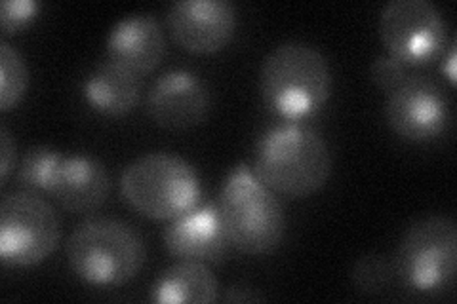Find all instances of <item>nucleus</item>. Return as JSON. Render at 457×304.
Wrapping results in <instances>:
<instances>
[{"label": "nucleus", "mask_w": 457, "mask_h": 304, "mask_svg": "<svg viewBox=\"0 0 457 304\" xmlns=\"http://www.w3.org/2000/svg\"><path fill=\"white\" fill-rule=\"evenodd\" d=\"M82 94L94 111L105 117H122L137 105L141 77L120 63L107 60L90 72Z\"/></svg>", "instance_id": "2eb2a0df"}, {"label": "nucleus", "mask_w": 457, "mask_h": 304, "mask_svg": "<svg viewBox=\"0 0 457 304\" xmlns=\"http://www.w3.org/2000/svg\"><path fill=\"white\" fill-rule=\"evenodd\" d=\"M149 117L168 129H187L206 119L210 90L189 69H170L156 78L147 94Z\"/></svg>", "instance_id": "9b49d317"}, {"label": "nucleus", "mask_w": 457, "mask_h": 304, "mask_svg": "<svg viewBox=\"0 0 457 304\" xmlns=\"http://www.w3.org/2000/svg\"><path fill=\"white\" fill-rule=\"evenodd\" d=\"M408 75H410L408 65L396 60V57H393L391 53L378 55L370 65V78L374 80L378 88H381L387 94L395 90L398 84H403Z\"/></svg>", "instance_id": "aec40b11"}, {"label": "nucleus", "mask_w": 457, "mask_h": 304, "mask_svg": "<svg viewBox=\"0 0 457 304\" xmlns=\"http://www.w3.org/2000/svg\"><path fill=\"white\" fill-rule=\"evenodd\" d=\"M393 265L400 282L413 292H445L453 283L457 268V228L453 219L428 215L413 221L398 242Z\"/></svg>", "instance_id": "423d86ee"}, {"label": "nucleus", "mask_w": 457, "mask_h": 304, "mask_svg": "<svg viewBox=\"0 0 457 304\" xmlns=\"http://www.w3.org/2000/svg\"><path fill=\"white\" fill-rule=\"evenodd\" d=\"M218 211L233 248L248 255L277 250L286 233V215L275 191L248 166H237L225 177L218 196Z\"/></svg>", "instance_id": "7ed1b4c3"}, {"label": "nucleus", "mask_w": 457, "mask_h": 304, "mask_svg": "<svg viewBox=\"0 0 457 304\" xmlns=\"http://www.w3.org/2000/svg\"><path fill=\"white\" fill-rule=\"evenodd\" d=\"M379 37L406 65H425L445 53L448 23L431 0H391L379 13Z\"/></svg>", "instance_id": "6e6552de"}, {"label": "nucleus", "mask_w": 457, "mask_h": 304, "mask_svg": "<svg viewBox=\"0 0 457 304\" xmlns=\"http://www.w3.org/2000/svg\"><path fill=\"white\" fill-rule=\"evenodd\" d=\"M166 21L171 37L185 50L212 53L233 38L237 8L228 0H176Z\"/></svg>", "instance_id": "9d476101"}, {"label": "nucleus", "mask_w": 457, "mask_h": 304, "mask_svg": "<svg viewBox=\"0 0 457 304\" xmlns=\"http://www.w3.org/2000/svg\"><path fill=\"white\" fill-rule=\"evenodd\" d=\"M63 154L57 152L45 144L29 149L23 156L18 179L25 191H46L50 193L52 179L57 164L62 162Z\"/></svg>", "instance_id": "a211bd4d"}, {"label": "nucleus", "mask_w": 457, "mask_h": 304, "mask_svg": "<svg viewBox=\"0 0 457 304\" xmlns=\"http://www.w3.org/2000/svg\"><path fill=\"white\" fill-rule=\"evenodd\" d=\"M0 147H3V162H0V179H3V183L8 179V173L12 169V158H13V143H12V137H10V132L8 127L3 124V127H0Z\"/></svg>", "instance_id": "4be33fe9"}, {"label": "nucleus", "mask_w": 457, "mask_h": 304, "mask_svg": "<svg viewBox=\"0 0 457 304\" xmlns=\"http://www.w3.org/2000/svg\"><path fill=\"white\" fill-rule=\"evenodd\" d=\"M120 191L137 213L151 219H176L196 208L203 185L196 169L181 156L149 152L124 168Z\"/></svg>", "instance_id": "39448f33"}, {"label": "nucleus", "mask_w": 457, "mask_h": 304, "mask_svg": "<svg viewBox=\"0 0 457 304\" xmlns=\"http://www.w3.org/2000/svg\"><path fill=\"white\" fill-rule=\"evenodd\" d=\"M109 191L111 177L105 166L86 154L63 156L50 186V194L75 213L97 210L107 200Z\"/></svg>", "instance_id": "4468645a"}, {"label": "nucleus", "mask_w": 457, "mask_h": 304, "mask_svg": "<svg viewBox=\"0 0 457 304\" xmlns=\"http://www.w3.org/2000/svg\"><path fill=\"white\" fill-rule=\"evenodd\" d=\"M218 280L203 260L181 259L168 267L151 287V299L161 304H204L216 300Z\"/></svg>", "instance_id": "dca6fc26"}, {"label": "nucleus", "mask_w": 457, "mask_h": 304, "mask_svg": "<svg viewBox=\"0 0 457 304\" xmlns=\"http://www.w3.org/2000/svg\"><path fill=\"white\" fill-rule=\"evenodd\" d=\"M67 263L73 274L92 285H122L145 265L143 236L126 221L92 217L80 223L67 240Z\"/></svg>", "instance_id": "20e7f679"}, {"label": "nucleus", "mask_w": 457, "mask_h": 304, "mask_svg": "<svg viewBox=\"0 0 457 304\" xmlns=\"http://www.w3.org/2000/svg\"><path fill=\"white\" fill-rule=\"evenodd\" d=\"M396 278L393 259L385 255H364L353 265L351 280L359 292L366 295H379L389 289Z\"/></svg>", "instance_id": "6ab92c4d"}, {"label": "nucleus", "mask_w": 457, "mask_h": 304, "mask_svg": "<svg viewBox=\"0 0 457 304\" xmlns=\"http://www.w3.org/2000/svg\"><path fill=\"white\" fill-rule=\"evenodd\" d=\"M385 119L396 136L408 141H428L450 124V99L433 78L408 75L387 94Z\"/></svg>", "instance_id": "1a4fd4ad"}, {"label": "nucleus", "mask_w": 457, "mask_h": 304, "mask_svg": "<svg viewBox=\"0 0 457 304\" xmlns=\"http://www.w3.org/2000/svg\"><path fill=\"white\" fill-rule=\"evenodd\" d=\"M40 10L37 0H4L0 6V27L4 35H12L20 31L31 21Z\"/></svg>", "instance_id": "412c9836"}, {"label": "nucleus", "mask_w": 457, "mask_h": 304, "mask_svg": "<svg viewBox=\"0 0 457 304\" xmlns=\"http://www.w3.org/2000/svg\"><path fill=\"white\" fill-rule=\"evenodd\" d=\"M29 84V72L21 53L0 40V109L10 111L20 103Z\"/></svg>", "instance_id": "f3484780"}, {"label": "nucleus", "mask_w": 457, "mask_h": 304, "mask_svg": "<svg viewBox=\"0 0 457 304\" xmlns=\"http://www.w3.org/2000/svg\"><path fill=\"white\" fill-rule=\"evenodd\" d=\"M164 248L178 259L220 260L227 251V234L223 230L216 204L193 208L164 228Z\"/></svg>", "instance_id": "f8f14e48"}, {"label": "nucleus", "mask_w": 457, "mask_h": 304, "mask_svg": "<svg viewBox=\"0 0 457 304\" xmlns=\"http://www.w3.org/2000/svg\"><path fill=\"white\" fill-rule=\"evenodd\" d=\"M446 75L452 82H455V48L452 45L450 53H448V60H446Z\"/></svg>", "instance_id": "5701e85b"}, {"label": "nucleus", "mask_w": 457, "mask_h": 304, "mask_svg": "<svg viewBox=\"0 0 457 304\" xmlns=\"http://www.w3.org/2000/svg\"><path fill=\"white\" fill-rule=\"evenodd\" d=\"M330 171V147L305 124H277L255 143L253 173L275 193L292 198L312 194L324 186Z\"/></svg>", "instance_id": "f257e3e1"}, {"label": "nucleus", "mask_w": 457, "mask_h": 304, "mask_svg": "<svg viewBox=\"0 0 457 304\" xmlns=\"http://www.w3.org/2000/svg\"><path fill=\"white\" fill-rule=\"evenodd\" d=\"M260 92L263 103L280 119H307L322 109L332 94L330 63L307 42H282L265 55Z\"/></svg>", "instance_id": "f03ea898"}, {"label": "nucleus", "mask_w": 457, "mask_h": 304, "mask_svg": "<svg viewBox=\"0 0 457 304\" xmlns=\"http://www.w3.org/2000/svg\"><path fill=\"white\" fill-rule=\"evenodd\" d=\"M166 38L161 23L151 13H132L111 27L107 37L109 60L145 75L162 62Z\"/></svg>", "instance_id": "ddd939ff"}, {"label": "nucleus", "mask_w": 457, "mask_h": 304, "mask_svg": "<svg viewBox=\"0 0 457 304\" xmlns=\"http://www.w3.org/2000/svg\"><path fill=\"white\" fill-rule=\"evenodd\" d=\"M62 223L50 201L31 191L12 193L0 204V259L8 267H31L60 243Z\"/></svg>", "instance_id": "0eeeda50"}]
</instances>
